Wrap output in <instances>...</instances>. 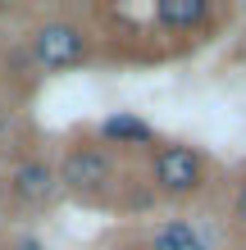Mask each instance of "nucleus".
Instances as JSON below:
<instances>
[{
    "label": "nucleus",
    "mask_w": 246,
    "mask_h": 250,
    "mask_svg": "<svg viewBox=\"0 0 246 250\" xmlns=\"http://www.w3.org/2000/svg\"><path fill=\"white\" fill-rule=\"evenodd\" d=\"M82 32L73 23H46V27H37L32 32V55H37V64H46V68H68V64H78L82 60Z\"/></svg>",
    "instance_id": "obj_1"
},
{
    "label": "nucleus",
    "mask_w": 246,
    "mask_h": 250,
    "mask_svg": "<svg viewBox=\"0 0 246 250\" xmlns=\"http://www.w3.org/2000/svg\"><path fill=\"white\" fill-rule=\"evenodd\" d=\"M155 182L173 196H182V191H196L201 187V155L187 150V146H164L160 155H155Z\"/></svg>",
    "instance_id": "obj_2"
},
{
    "label": "nucleus",
    "mask_w": 246,
    "mask_h": 250,
    "mask_svg": "<svg viewBox=\"0 0 246 250\" xmlns=\"http://www.w3.org/2000/svg\"><path fill=\"white\" fill-rule=\"evenodd\" d=\"M60 182H64L68 191H100V187L110 182V159L100 155V150H87V146H78V150L64 155Z\"/></svg>",
    "instance_id": "obj_3"
},
{
    "label": "nucleus",
    "mask_w": 246,
    "mask_h": 250,
    "mask_svg": "<svg viewBox=\"0 0 246 250\" xmlns=\"http://www.w3.org/2000/svg\"><path fill=\"white\" fill-rule=\"evenodd\" d=\"M9 191H14V200H23V205H41L55 191L50 164H41V159H23V164L9 173Z\"/></svg>",
    "instance_id": "obj_4"
},
{
    "label": "nucleus",
    "mask_w": 246,
    "mask_h": 250,
    "mask_svg": "<svg viewBox=\"0 0 246 250\" xmlns=\"http://www.w3.org/2000/svg\"><path fill=\"white\" fill-rule=\"evenodd\" d=\"M205 14H210L205 0H160V5H155V19L164 27H192V23L205 19Z\"/></svg>",
    "instance_id": "obj_5"
},
{
    "label": "nucleus",
    "mask_w": 246,
    "mask_h": 250,
    "mask_svg": "<svg viewBox=\"0 0 246 250\" xmlns=\"http://www.w3.org/2000/svg\"><path fill=\"white\" fill-rule=\"evenodd\" d=\"M155 250H210V241L192 223H164L155 232Z\"/></svg>",
    "instance_id": "obj_6"
},
{
    "label": "nucleus",
    "mask_w": 246,
    "mask_h": 250,
    "mask_svg": "<svg viewBox=\"0 0 246 250\" xmlns=\"http://www.w3.org/2000/svg\"><path fill=\"white\" fill-rule=\"evenodd\" d=\"M100 132H105V137L110 141H151V127L146 123H141V119H133V114H119V119H105V127H100Z\"/></svg>",
    "instance_id": "obj_7"
},
{
    "label": "nucleus",
    "mask_w": 246,
    "mask_h": 250,
    "mask_svg": "<svg viewBox=\"0 0 246 250\" xmlns=\"http://www.w3.org/2000/svg\"><path fill=\"white\" fill-rule=\"evenodd\" d=\"M237 218L246 223V182H242V191H237Z\"/></svg>",
    "instance_id": "obj_8"
}]
</instances>
